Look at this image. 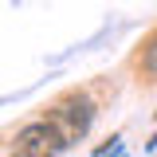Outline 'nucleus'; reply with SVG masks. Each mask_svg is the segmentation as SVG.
<instances>
[{"label":"nucleus","instance_id":"1","mask_svg":"<svg viewBox=\"0 0 157 157\" xmlns=\"http://www.w3.org/2000/svg\"><path fill=\"white\" fill-rule=\"evenodd\" d=\"M43 118H47L59 134L67 137V145H75V141L86 137L90 122H94V102H90L86 94H67V98H59Z\"/></svg>","mask_w":157,"mask_h":157},{"label":"nucleus","instance_id":"2","mask_svg":"<svg viewBox=\"0 0 157 157\" xmlns=\"http://www.w3.org/2000/svg\"><path fill=\"white\" fill-rule=\"evenodd\" d=\"M63 149H71V145H67V137L59 134L47 118L28 122L16 134V153H24V157H59Z\"/></svg>","mask_w":157,"mask_h":157},{"label":"nucleus","instance_id":"3","mask_svg":"<svg viewBox=\"0 0 157 157\" xmlns=\"http://www.w3.org/2000/svg\"><path fill=\"white\" fill-rule=\"evenodd\" d=\"M141 75L149 78V82H157V32L145 39V51H141Z\"/></svg>","mask_w":157,"mask_h":157},{"label":"nucleus","instance_id":"4","mask_svg":"<svg viewBox=\"0 0 157 157\" xmlns=\"http://www.w3.org/2000/svg\"><path fill=\"white\" fill-rule=\"evenodd\" d=\"M118 157H126V153H122V149H118Z\"/></svg>","mask_w":157,"mask_h":157},{"label":"nucleus","instance_id":"5","mask_svg":"<svg viewBox=\"0 0 157 157\" xmlns=\"http://www.w3.org/2000/svg\"><path fill=\"white\" fill-rule=\"evenodd\" d=\"M12 157H24V153H12Z\"/></svg>","mask_w":157,"mask_h":157}]
</instances>
